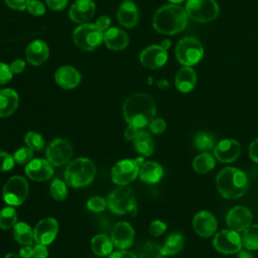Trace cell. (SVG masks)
Segmentation results:
<instances>
[{
  "instance_id": "1",
  "label": "cell",
  "mask_w": 258,
  "mask_h": 258,
  "mask_svg": "<svg viewBox=\"0 0 258 258\" xmlns=\"http://www.w3.org/2000/svg\"><path fill=\"white\" fill-rule=\"evenodd\" d=\"M156 105L151 96L135 93L129 96L123 105V116L128 124L141 129L154 119Z\"/></svg>"
},
{
  "instance_id": "2",
  "label": "cell",
  "mask_w": 258,
  "mask_h": 258,
  "mask_svg": "<svg viewBox=\"0 0 258 258\" xmlns=\"http://www.w3.org/2000/svg\"><path fill=\"white\" fill-rule=\"evenodd\" d=\"M185 10L176 4H168L160 7L154 14L152 24L154 29L166 35H173L182 31L187 24Z\"/></svg>"
},
{
  "instance_id": "3",
  "label": "cell",
  "mask_w": 258,
  "mask_h": 258,
  "mask_svg": "<svg viewBox=\"0 0 258 258\" xmlns=\"http://www.w3.org/2000/svg\"><path fill=\"white\" fill-rule=\"evenodd\" d=\"M218 191L226 199H238L248 189L249 181L246 173L236 167H225L217 177Z\"/></svg>"
},
{
  "instance_id": "4",
  "label": "cell",
  "mask_w": 258,
  "mask_h": 258,
  "mask_svg": "<svg viewBox=\"0 0 258 258\" xmlns=\"http://www.w3.org/2000/svg\"><path fill=\"white\" fill-rule=\"evenodd\" d=\"M96 173L94 162L85 157H80L69 163L64 170L66 183L75 188L83 187L91 183Z\"/></svg>"
},
{
  "instance_id": "5",
  "label": "cell",
  "mask_w": 258,
  "mask_h": 258,
  "mask_svg": "<svg viewBox=\"0 0 258 258\" xmlns=\"http://www.w3.org/2000/svg\"><path fill=\"white\" fill-rule=\"evenodd\" d=\"M204 55V48L200 40L192 36L181 38L175 47V56L177 60L186 67L197 64Z\"/></svg>"
},
{
  "instance_id": "6",
  "label": "cell",
  "mask_w": 258,
  "mask_h": 258,
  "mask_svg": "<svg viewBox=\"0 0 258 258\" xmlns=\"http://www.w3.org/2000/svg\"><path fill=\"white\" fill-rule=\"evenodd\" d=\"M185 12L194 21L207 23L219 16L220 8L215 0H187Z\"/></svg>"
},
{
  "instance_id": "7",
  "label": "cell",
  "mask_w": 258,
  "mask_h": 258,
  "mask_svg": "<svg viewBox=\"0 0 258 258\" xmlns=\"http://www.w3.org/2000/svg\"><path fill=\"white\" fill-rule=\"evenodd\" d=\"M74 42L84 50H94L103 41V31L95 23H84L74 30Z\"/></svg>"
},
{
  "instance_id": "8",
  "label": "cell",
  "mask_w": 258,
  "mask_h": 258,
  "mask_svg": "<svg viewBox=\"0 0 258 258\" xmlns=\"http://www.w3.org/2000/svg\"><path fill=\"white\" fill-rule=\"evenodd\" d=\"M110 211L117 215H124L136 210V200L131 188L121 185L113 189L107 200Z\"/></svg>"
},
{
  "instance_id": "9",
  "label": "cell",
  "mask_w": 258,
  "mask_h": 258,
  "mask_svg": "<svg viewBox=\"0 0 258 258\" xmlns=\"http://www.w3.org/2000/svg\"><path fill=\"white\" fill-rule=\"evenodd\" d=\"M143 162V157H138L136 159L126 158L118 161L111 171V178L113 182L119 185H126L130 183L139 174V169Z\"/></svg>"
},
{
  "instance_id": "10",
  "label": "cell",
  "mask_w": 258,
  "mask_h": 258,
  "mask_svg": "<svg viewBox=\"0 0 258 258\" xmlns=\"http://www.w3.org/2000/svg\"><path fill=\"white\" fill-rule=\"evenodd\" d=\"M28 183L22 176L10 177L3 186L2 197L10 206H20L28 196Z\"/></svg>"
},
{
  "instance_id": "11",
  "label": "cell",
  "mask_w": 258,
  "mask_h": 258,
  "mask_svg": "<svg viewBox=\"0 0 258 258\" xmlns=\"http://www.w3.org/2000/svg\"><path fill=\"white\" fill-rule=\"evenodd\" d=\"M242 238L238 232L224 229L218 232L213 239L214 248L223 254H235L242 249Z\"/></svg>"
},
{
  "instance_id": "12",
  "label": "cell",
  "mask_w": 258,
  "mask_h": 258,
  "mask_svg": "<svg viewBox=\"0 0 258 258\" xmlns=\"http://www.w3.org/2000/svg\"><path fill=\"white\" fill-rule=\"evenodd\" d=\"M46 158L54 166H61L69 162L73 155L72 144L62 138L54 139L46 148Z\"/></svg>"
},
{
  "instance_id": "13",
  "label": "cell",
  "mask_w": 258,
  "mask_h": 258,
  "mask_svg": "<svg viewBox=\"0 0 258 258\" xmlns=\"http://www.w3.org/2000/svg\"><path fill=\"white\" fill-rule=\"evenodd\" d=\"M226 223L231 230L238 233L243 232L252 225V213L246 207H234L227 213Z\"/></svg>"
},
{
  "instance_id": "14",
  "label": "cell",
  "mask_w": 258,
  "mask_h": 258,
  "mask_svg": "<svg viewBox=\"0 0 258 258\" xmlns=\"http://www.w3.org/2000/svg\"><path fill=\"white\" fill-rule=\"evenodd\" d=\"M241 153V145L236 139L226 138L220 140L214 147L215 157L223 163L235 161Z\"/></svg>"
},
{
  "instance_id": "15",
  "label": "cell",
  "mask_w": 258,
  "mask_h": 258,
  "mask_svg": "<svg viewBox=\"0 0 258 258\" xmlns=\"http://www.w3.org/2000/svg\"><path fill=\"white\" fill-rule=\"evenodd\" d=\"M57 232H58V224L55 219L53 218L42 219L36 224L33 230L34 240L38 244L48 245L55 239Z\"/></svg>"
},
{
  "instance_id": "16",
  "label": "cell",
  "mask_w": 258,
  "mask_h": 258,
  "mask_svg": "<svg viewBox=\"0 0 258 258\" xmlns=\"http://www.w3.org/2000/svg\"><path fill=\"white\" fill-rule=\"evenodd\" d=\"M192 227L195 232L203 238H209L215 234L218 223L215 216L208 211L198 212L192 219Z\"/></svg>"
},
{
  "instance_id": "17",
  "label": "cell",
  "mask_w": 258,
  "mask_h": 258,
  "mask_svg": "<svg viewBox=\"0 0 258 258\" xmlns=\"http://www.w3.org/2000/svg\"><path fill=\"white\" fill-rule=\"evenodd\" d=\"M167 51L161 45H150L140 53V62L148 69H158L167 61Z\"/></svg>"
},
{
  "instance_id": "18",
  "label": "cell",
  "mask_w": 258,
  "mask_h": 258,
  "mask_svg": "<svg viewBox=\"0 0 258 258\" xmlns=\"http://www.w3.org/2000/svg\"><path fill=\"white\" fill-rule=\"evenodd\" d=\"M25 173L32 180L44 181L52 176L53 168L48 160L36 158L26 164Z\"/></svg>"
},
{
  "instance_id": "19",
  "label": "cell",
  "mask_w": 258,
  "mask_h": 258,
  "mask_svg": "<svg viewBox=\"0 0 258 258\" xmlns=\"http://www.w3.org/2000/svg\"><path fill=\"white\" fill-rule=\"evenodd\" d=\"M111 239L114 246L125 250L133 244L134 230L129 223L119 222L114 226L112 230Z\"/></svg>"
},
{
  "instance_id": "20",
  "label": "cell",
  "mask_w": 258,
  "mask_h": 258,
  "mask_svg": "<svg viewBox=\"0 0 258 258\" xmlns=\"http://www.w3.org/2000/svg\"><path fill=\"white\" fill-rule=\"evenodd\" d=\"M96 5L92 0H77L70 8L69 16L76 23H85L95 14Z\"/></svg>"
},
{
  "instance_id": "21",
  "label": "cell",
  "mask_w": 258,
  "mask_h": 258,
  "mask_svg": "<svg viewBox=\"0 0 258 258\" xmlns=\"http://www.w3.org/2000/svg\"><path fill=\"white\" fill-rule=\"evenodd\" d=\"M56 84L66 90L76 88L81 82V75L78 70L73 67L64 66L59 68L54 75Z\"/></svg>"
},
{
  "instance_id": "22",
  "label": "cell",
  "mask_w": 258,
  "mask_h": 258,
  "mask_svg": "<svg viewBox=\"0 0 258 258\" xmlns=\"http://www.w3.org/2000/svg\"><path fill=\"white\" fill-rule=\"evenodd\" d=\"M48 53L49 50L47 44L40 39H36L30 42L25 50L26 59L32 66H40L46 60Z\"/></svg>"
},
{
  "instance_id": "23",
  "label": "cell",
  "mask_w": 258,
  "mask_h": 258,
  "mask_svg": "<svg viewBox=\"0 0 258 258\" xmlns=\"http://www.w3.org/2000/svg\"><path fill=\"white\" fill-rule=\"evenodd\" d=\"M103 41L112 50H122L128 45L129 37L122 29L112 27L103 32Z\"/></svg>"
},
{
  "instance_id": "24",
  "label": "cell",
  "mask_w": 258,
  "mask_h": 258,
  "mask_svg": "<svg viewBox=\"0 0 258 258\" xmlns=\"http://www.w3.org/2000/svg\"><path fill=\"white\" fill-rule=\"evenodd\" d=\"M117 19L121 25L127 28L135 26L139 19L137 6L131 1L123 2L117 10Z\"/></svg>"
},
{
  "instance_id": "25",
  "label": "cell",
  "mask_w": 258,
  "mask_h": 258,
  "mask_svg": "<svg viewBox=\"0 0 258 258\" xmlns=\"http://www.w3.org/2000/svg\"><path fill=\"white\" fill-rule=\"evenodd\" d=\"M197 83V75L196 72L190 68L183 66L175 75L174 84L178 91L181 93L190 92Z\"/></svg>"
},
{
  "instance_id": "26",
  "label": "cell",
  "mask_w": 258,
  "mask_h": 258,
  "mask_svg": "<svg viewBox=\"0 0 258 258\" xmlns=\"http://www.w3.org/2000/svg\"><path fill=\"white\" fill-rule=\"evenodd\" d=\"M19 98L13 89L0 90V117H8L15 112L18 107Z\"/></svg>"
},
{
  "instance_id": "27",
  "label": "cell",
  "mask_w": 258,
  "mask_h": 258,
  "mask_svg": "<svg viewBox=\"0 0 258 258\" xmlns=\"http://www.w3.org/2000/svg\"><path fill=\"white\" fill-rule=\"evenodd\" d=\"M138 175L140 179L146 183H156L163 175V168L155 161H146L140 166Z\"/></svg>"
},
{
  "instance_id": "28",
  "label": "cell",
  "mask_w": 258,
  "mask_h": 258,
  "mask_svg": "<svg viewBox=\"0 0 258 258\" xmlns=\"http://www.w3.org/2000/svg\"><path fill=\"white\" fill-rule=\"evenodd\" d=\"M133 145L136 152L142 156H150L154 151V142L151 136L143 130L138 132L133 140Z\"/></svg>"
},
{
  "instance_id": "29",
  "label": "cell",
  "mask_w": 258,
  "mask_h": 258,
  "mask_svg": "<svg viewBox=\"0 0 258 258\" xmlns=\"http://www.w3.org/2000/svg\"><path fill=\"white\" fill-rule=\"evenodd\" d=\"M112 239L105 234H98L91 240V248L98 256H107L113 249Z\"/></svg>"
},
{
  "instance_id": "30",
  "label": "cell",
  "mask_w": 258,
  "mask_h": 258,
  "mask_svg": "<svg viewBox=\"0 0 258 258\" xmlns=\"http://www.w3.org/2000/svg\"><path fill=\"white\" fill-rule=\"evenodd\" d=\"M13 237L23 246H31L34 236L30 226L24 222H17L13 226Z\"/></svg>"
},
{
  "instance_id": "31",
  "label": "cell",
  "mask_w": 258,
  "mask_h": 258,
  "mask_svg": "<svg viewBox=\"0 0 258 258\" xmlns=\"http://www.w3.org/2000/svg\"><path fill=\"white\" fill-rule=\"evenodd\" d=\"M184 239L180 233H171L161 246V253L163 256L177 254L182 249Z\"/></svg>"
},
{
  "instance_id": "32",
  "label": "cell",
  "mask_w": 258,
  "mask_h": 258,
  "mask_svg": "<svg viewBox=\"0 0 258 258\" xmlns=\"http://www.w3.org/2000/svg\"><path fill=\"white\" fill-rule=\"evenodd\" d=\"M216 164L215 157L208 151L202 152L195 157L192 160V168L198 173H208L210 172Z\"/></svg>"
},
{
  "instance_id": "33",
  "label": "cell",
  "mask_w": 258,
  "mask_h": 258,
  "mask_svg": "<svg viewBox=\"0 0 258 258\" xmlns=\"http://www.w3.org/2000/svg\"><path fill=\"white\" fill-rule=\"evenodd\" d=\"M139 258H162L161 246L154 241H144L138 247Z\"/></svg>"
},
{
  "instance_id": "34",
  "label": "cell",
  "mask_w": 258,
  "mask_h": 258,
  "mask_svg": "<svg viewBox=\"0 0 258 258\" xmlns=\"http://www.w3.org/2000/svg\"><path fill=\"white\" fill-rule=\"evenodd\" d=\"M216 145V139L215 136L210 132H199L196 134L194 138V146L202 151H209L211 149H214Z\"/></svg>"
},
{
  "instance_id": "35",
  "label": "cell",
  "mask_w": 258,
  "mask_h": 258,
  "mask_svg": "<svg viewBox=\"0 0 258 258\" xmlns=\"http://www.w3.org/2000/svg\"><path fill=\"white\" fill-rule=\"evenodd\" d=\"M242 244L250 251L258 250V224L250 225L243 231Z\"/></svg>"
},
{
  "instance_id": "36",
  "label": "cell",
  "mask_w": 258,
  "mask_h": 258,
  "mask_svg": "<svg viewBox=\"0 0 258 258\" xmlns=\"http://www.w3.org/2000/svg\"><path fill=\"white\" fill-rule=\"evenodd\" d=\"M17 223V214L14 208L6 207L0 211V228L8 230Z\"/></svg>"
},
{
  "instance_id": "37",
  "label": "cell",
  "mask_w": 258,
  "mask_h": 258,
  "mask_svg": "<svg viewBox=\"0 0 258 258\" xmlns=\"http://www.w3.org/2000/svg\"><path fill=\"white\" fill-rule=\"evenodd\" d=\"M26 146L31 148L33 151H40L44 147V140L42 136L34 131H29L24 136Z\"/></svg>"
},
{
  "instance_id": "38",
  "label": "cell",
  "mask_w": 258,
  "mask_h": 258,
  "mask_svg": "<svg viewBox=\"0 0 258 258\" xmlns=\"http://www.w3.org/2000/svg\"><path fill=\"white\" fill-rule=\"evenodd\" d=\"M50 195L56 201H63L68 196L67 183L60 179H54L50 184Z\"/></svg>"
},
{
  "instance_id": "39",
  "label": "cell",
  "mask_w": 258,
  "mask_h": 258,
  "mask_svg": "<svg viewBox=\"0 0 258 258\" xmlns=\"http://www.w3.org/2000/svg\"><path fill=\"white\" fill-rule=\"evenodd\" d=\"M13 158L15 163L27 164L30 160L33 159V150L28 146L21 147L14 152Z\"/></svg>"
},
{
  "instance_id": "40",
  "label": "cell",
  "mask_w": 258,
  "mask_h": 258,
  "mask_svg": "<svg viewBox=\"0 0 258 258\" xmlns=\"http://www.w3.org/2000/svg\"><path fill=\"white\" fill-rule=\"evenodd\" d=\"M107 206H108L107 201L104 200L101 197H98V196L89 199V201L87 202L88 209L92 212H95V213H99V212L104 211Z\"/></svg>"
},
{
  "instance_id": "41",
  "label": "cell",
  "mask_w": 258,
  "mask_h": 258,
  "mask_svg": "<svg viewBox=\"0 0 258 258\" xmlns=\"http://www.w3.org/2000/svg\"><path fill=\"white\" fill-rule=\"evenodd\" d=\"M15 161L12 155L7 152L0 151V171H8L14 167Z\"/></svg>"
},
{
  "instance_id": "42",
  "label": "cell",
  "mask_w": 258,
  "mask_h": 258,
  "mask_svg": "<svg viewBox=\"0 0 258 258\" xmlns=\"http://www.w3.org/2000/svg\"><path fill=\"white\" fill-rule=\"evenodd\" d=\"M166 224L160 220H154L149 225V234L153 237L162 235L166 230Z\"/></svg>"
},
{
  "instance_id": "43",
  "label": "cell",
  "mask_w": 258,
  "mask_h": 258,
  "mask_svg": "<svg viewBox=\"0 0 258 258\" xmlns=\"http://www.w3.org/2000/svg\"><path fill=\"white\" fill-rule=\"evenodd\" d=\"M26 9L30 14L34 16H41L45 12L44 5L38 0H30Z\"/></svg>"
},
{
  "instance_id": "44",
  "label": "cell",
  "mask_w": 258,
  "mask_h": 258,
  "mask_svg": "<svg viewBox=\"0 0 258 258\" xmlns=\"http://www.w3.org/2000/svg\"><path fill=\"white\" fill-rule=\"evenodd\" d=\"M166 128V123L162 118H154L149 123V129L154 134H161Z\"/></svg>"
},
{
  "instance_id": "45",
  "label": "cell",
  "mask_w": 258,
  "mask_h": 258,
  "mask_svg": "<svg viewBox=\"0 0 258 258\" xmlns=\"http://www.w3.org/2000/svg\"><path fill=\"white\" fill-rule=\"evenodd\" d=\"M12 71L10 69V66L0 62V85L7 84L12 79Z\"/></svg>"
},
{
  "instance_id": "46",
  "label": "cell",
  "mask_w": 258,
  "mask_h": 258,
  "mask_svg": "<svg viewBox=\"0 0 258 258\" xmlns=\"http://www.w3.org/2000/svg\"><path fill=\"white\" fill-rule=\"evenodd\" d=\"M48 250L46 248V245L42 244H36L32 248V258H47Z\"/></svg>"
},
{
  "instance_id": "47",
  "label": "cell",
  "mask_w": 258,
  "mask_h": 258,
  "mask_svg": "<svg viewBox=\"0 0 258 258\" xmlns=\"http://www.w3.org/2000/svg\"><path fill=\"white\" fill-rule=\"evenodd\" d=\"M5 3L14 10H24L27 8L30 0H4Z\"/></svg>"
},
{
  "instance_id": "48",
  "label": "cell",
  "mask_w": 258,
  "mask_h": 258,
  "mask_svg": "<svg viewBox=\"0 0 258 258\" xmlns=\"http://www.w3.org/2000/svg\"><path fill=\"white\" fill-rule=\"evenodd\" d=\"M47 6L54 11L62 10L68 3V0H45Z\"/></svg>"
},
{
  "instance_id": "49",
  "label": "cell",
  "mask_w": 258,
  "mask_h": 258,
  "mask_svg": "<svg viewBox=\"0 0 258 258\" xmlns=\"http://www.w3.org/2000/svg\"><path fill=\"white\" fill-rule=\"evenodd\" d=\"M248 152H249L250 158H251L254 162L258 163V138L254 139V140L250 143Z\"/></svg>"
},
{
  "instance_id": "50",
  "label": "cell",
  "mask_w": 258,
  "mask_h": 258,
  "mask_svg": "<svg viewBox=\"0 0 258 258\" xmlns=\"http://www.w3.org/2000/svg\"><path fill=\"white\" fill-rule=\"evenodd\" d=\"M140 131L139 128H137L136 126H133V125H128L127 128L125 129L124 131V137L127 139V140H134V138L137 136L138 132Z\"/></svg>"
},
{
  "instance_id": "51",
  "label": "cell",
  "mask_w": 258,
  "mask_h": 258,
  "mask_svg": "<svg viewBox=\"0 0 258 258\" xmlns=\"http://www.w3.org/2000/svg\"><path fill=\"white\" fill-rule=\"evenodd\" d=\"M110 23H111V19H110L108 16L104 15V16L99 17L95 24L97 25V27H98L100 30L105 31V30H107V29L109 28Z\"/></svg>"
},
{
  "instance_id": "52",
  "label": "cell",
  "mask_w": 258,
  "mask_h": 258,
  "mask_svg": "<svg viewBox=\"0 0 258 258\" xmlns=\"http://www.w3.org/2000/svg\"><path fill=\"white\" fill-rule=\"evenodd\" d=\"M24 68H25V61L22 60V59H15L10 64V69H11L13 74H20V73H22Z\"/></svg>"
},
{
  "instance_id": "53",
  "label": "cell",
  "mask_w": 258,
  "mask_h": 258,
  "mask_svg": "<svg viewBox=\"0 0 258 258\" xmlns=\"http://www.w3.org/2000/svg\"><path fill=\"white\" fill-rule=\"evenodd\" d=\"M109 258H137V257L135 254H133L131 252L122 250V251H117V252L112 253L109 256Z\"/></svg>"
},
{
  "instance_id": "54",
  "label": "cell",
  "mask_w": 258,
  "mask_h": 258,
  "mask_svg": "<svg viewBox=\"0 0 258 258\" xmlns=\"http://www.w3.org/2000/svg\"><path fill=\"white\" fill-rule=\"evenodd\" d=\"M19 256L21 258H32V248L30 246H23L19 250Z\"/></svg>"
},
{
  "instance_id": "55",
  "label": "cell",
  "mask_w": 258,
  "mask_h": 258,
  "mask_svg": "<svg viewBox=\"0 0 258 258\" xmlns=\"http://www.w3.org/2000/svg\"><path fill=\"white\" fill-rule=\"evenodd\" d=\"M237 257L238 258H254L253 254L250 252V250L246 249V250H240L238 253H237Z\"/></svg>"
},
{
  "instance_id": "56",
  "label": "cell",
  "mask_w": 258,
  "mask_h": 258,
  "mask_svg": "<svg viewBox=\"0 0 258 258\" xmlns=\"http://www.w3.org/2000/svg\"><path fill=\"white\" fill-rule=\"evenodd\" d=\"M170 44H171V43H170V41H169L168 39H165V40H163V41H162V43H161L160 45H161L164 49H166V50H167V49L169 48Z\"/></svg>"
},
{
  "instance_id": "57",
  "label": "cell",
  "mask_w": 258,
  "mask_h": 258,
  "mask_svg": "<svg viewBox=\"0 0 258 258\" xmlns=\"http://www.w3.org/2000/svg\"><path fill=\"white\" fill-rule=\"evenodd\" d=\"M4 258H21V257L14 253H8V254H6V256Z\"/></svg>"
},
{
  "instance_id": "58",
  "label": "cell",
  "mask_w": 258,
  "mask_h": 258,
  "mask_svg": "<svg viewBox=\"0 0 258 258\" xmlns=\"http://www.w3.org/2000/svg\"><path fill=\"white\" fill-rule=\"evenodd\" d=\"M169 2H171L172 4H178V3H181V2H183L184 0H168Z\"/></svg>"
}]
</instances>
